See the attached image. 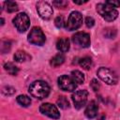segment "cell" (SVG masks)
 Listing matches in <instances>:
<instances>
[{
    "label": "cell",
    "instance_id": "obj_14",
    "mask_svg": "<svg viewBox=\"0 0 120 120\" xmlns=\"http://www.w3.org/2000/svg\"><path fill=\"white\" fill-rule=\"evenodd\" d=\"M64 62H65V55L63 53H57L56 55H54L51 59V65L53 68H56V67L61 66Z\"/></svg>",
    "mask_w": 120,
    "mask_h": 120
},
{
    "label": "cell",
    "instance_id": "obj_24",
    "mask_svg": "<svg viewBox=\"0 0 120 120\" xmlns=\"http://www.w3.org/2000/svg\"><path fill=\"white\" fill-rule=\"evenodd\" d=\"M2 92H3V94H5V95L10 96V95H12V94L15 93V89H14L13 87H10V86H6V87L3 88Z\"/></svg>",
    "mask_w": 120,
    "mask_h": 120
},
{
    "label": "cell",
    "instance_id": "obj_19",
    "mask_svg": "<svg viewBox=\"0 0 120 120\" xmlns=\"http://www.w3.org/2000/svg\"><path fill=\"white\" fill-rule=\"evenodd\" d=\"M4 68L6 69V71L10 74V75H16L19 71L18 68L13 64V63H10V62H8L4 65Z\"/></svg>",
    "mask_w": 120,
    "mask_h": 120
},
{
    "label": "cell",
    "instance_id": "obj_6",
    "mask_svg": "<svg viewBox=\"0 0 120 120\" xmlns=\"http://www.w3.org/2000/svg\"><path fill=\"white\" fill-rule=\"evenodd\" d=\"M82 24V15L79 11H72L66 22V28L68 31L77 30Z\"/></svg>",
    "mask_w": 120,
    "mask_h": 120
},
{
    "label": "cell",
    "instance_id": "obj_9",
    "mask_svg": "<svg viewBox=\"0 0 120 120\" xmlns=\"http://www.w3.org/2000/svg\"><path fill=\"white\" fill-rule=\"evenodd\" d=\"M39 111L42 114L52 118V119H58L60 118V112L55 105H52L51 103H43L39 107Z\"/></svg>",
    "mask_w": 120,
    "mask_h": 120
},
{
    "label": "cell",
    "instance_id": "obj_23",
    "mask_svg": "<svg viewBox=\"0 0 120 120\" xmlns=\"http://www.w3.org/2000/svg\"><path fill=\"white\" fill-rule=\"evenodd\" d=\"M64 23H65V22H64V18H63L62 16H58V17L55 18V20H54V24L56 25V27H58V28L63 27V26H64Z\"/></svg>",
    "mask_w": 120,
    "mask_h": 120
},
{
    "label": "cell",
    "instance_id": "obj_3",
    "mask_svg": "<svg viewBox=\"0 0 120 120\" xmlns=\"http://www.w3.org/2000/svg\"><path fill=\"white\" fill-rule=\"evenodd\" d=\"M97 74H98V77L101 81H103L104 82H106L107 84H110V85L115 84L118 81V77H117L116 73L108 68H103V67L100 68L98 70Z\"/></svg>",
    "mask_w": 120,
    "mask_h": 120
},
{
    "label": "cell",
    "instance_id": "obj_2",
    "mask_svg": "<svg viewBox=\"0 0 120 120\" xmlns=\"http://www.w3.org/2000/svg\"><path fill=\"white\" fill-rule=\"evenodd\" d=\"M97 11L107 22H112L118 16V11L114 8L107 5L106 3L105 4H102V3L98 4L97 5Z\"/></svg>",
    "mask_w": 120,
    "mask_h": 120
},
{
    "label": "cell",
    "instance_id": "obj_12",
    "mask_svg": "<svg viewBox=\"0 0 120 120\" xmlns=\"http://www.w3.org/2000/svg\"><path fill=\"white\" fill-rule=\"evenodd\" d=\"M98 106L95 100H91L88 105L86 106V109L84 111L85 116L89 119L95 118L98 115Z\"/></svg>",
    "mask_w": 120,
    "mask_h": 120
},
{
    "label": "cell",
    "instance_id": "obj_18",
    "mask_svg": "<svg viewBox=\"0 0 120 120\" xmlns=\"http://www.w3.org/2000/svg\"><path fill=\"white\" fill-rule=\"evenodd\" d=\"M79 64H80V66H81L82 68H84V69H90L91 67H92L93 62H92V59H91L90 57L85 56V57H82V58L80 59Z\"/></svg>",
    "mask_w": 120,
    "mask_h": 120
},
{
    "label": "cell",
    "instance_id": "obj_8",
    "mask_svg": "<svg viewBox=\"0 0 120 120\" xmlns=\"http://www.w3.org/2000/svg\"><path fill=\"white\" fill-rule=\"evenodd\" d=\"M72 41L75 45L81 48H87L90 46L91 40L89 34L85 32H78L72 36Z\"/></svg>",
    "mask_w": 120,
    "mask_h": 120
},
{
    "label": "cell",
    "instance_id": "obj_1",
    "mask_svg": "<svg viewBox=\"0 0 120 120\" xmlns=\"http://www.w3.org/2000/svg\"><path fill=\"white\" fill-rule=\"evenodd\" d=\"M28 91L32 97L38 99H43L50 94V86L44 81H35L30 84Z\"/></svg>",
    "mask_w": 120,
    "mask_h": 120
},
{
    "label": "cell",
    "instance_id": "obj_22",
    "mask_svg": "<svg viewBox=\"0 0 120 120\" xmlns=\"http://www.w3.org/2000/svg\"><path fill=\"white\" fill-rule=\"evenodd\" d=\"M68 1H63V0H58V1H53L52 2V5L58 8H65L67 6H68Z\"/></svg>",
    "mask_w": 120,
    "mask_h": 120
},
{
    "label": "cell",
    "instance_id": "obj_11",
    "mask_svg": "<svg viewBox=\"0 0 120 120\" xmlns=\"http://www.w3.org/2000/svg\"><path fill=\"white\" fill-rule=\"evenodd\" d=\"M71 98H72L75 108L81 109L86 104L87 98H88V92L86 90H78L72 94Z\"/></svg>",
    "mask_w": 120,
    "mask_h": 120
},
{
    "label": "cell",
    "instance_id": "obj_25",
    "mask_svg": "<svg viewBox=\"0 0 120 120\" xmlns=\"http://www.w3.org/2000/svg\"><path fill=\"white\" fill-rule=\"evenodd\" d=\"M99 82H98V80H96V79H93L92 81H91V82H90V87L92 88V90H94V91H98V89H99Z\"/></svg>",
    "mask_w": 120,
    "mask_h": 120
},
{
    "label": "cell",
    "instance_id": "obj_17",
    "mask_svg": "<svg viewBox=\"0 0 120 120\" xmlns=\"http://www.w3.org/2000/svg\"><path fill=\"white\" fill-rule=\"evenodd\" d=\"M17 102L22 107H28L31 104V98L25 95H20L17 97Z\"/></svg>",
    "mask_w": 120,
    "mask_h": 120
},
{
    "label": "cell",
    "instance_id": "obj_10",
    "mask_svg": "<svg viewBox=\"0 0 120 120\" xmlns=\"http://www.w3.org/2000/svg\"><path fill=\"white\" fill-rule=\"evenodd\" d=\"M37 10L38 15L44 20H49L53 13L52 6L45 1H39L37 3Z\"/></svg>",
    "mask_w": 120,
    "mask_h": 120
},
{
    "label": "cell",
    "instance_id": "obj_21",
    "mask_svg": "<svg viewBox=\"0 0 120 120\" xmlns=\"http://www.w3.org/2000/svg\"><path fill=\"white\" fill-rule=\"evenodd\" d=\"M58 107H60L61 109H68L69 107V103H68V100L67 99L66 97H60L57 101H56Z\"/></svg>",
    "mask_w": 120,
    "mask_h": 120
},
{
    "label": "cell",
    "instance_id": "obj_26",
    "mask_svg": "<svg viewBox=\"0 0 120 120\" xmlns=\"http://www.w3.org/2000/svg\"><path fill=\"white\" fill-rule=\"evenodd\" d=\"M107 5L112 7V8H119L120 7V0H108L105 2Z\"/></svg>",
    "mask_w": 120,
    "mask_h": 120
},
{
    "label": "cell",
    "instance_id": "obj_27",
    "mask_svg": "<svg viewBox=\"0 0 120 120\" xmlns=\"http://www.w3.org/2000/svg\"><path fill=\"white\" fill-rule=\"evenodd\" d=\"M95 24V20L92 18V17H86L85 18V25L87 27H92L93 25Z\"/></svg>",
    "mask_w": 120,
    "mask_h": 120
},
{
    "label": "cell",
    "instance_id": "obj_13",
    "mask_svg": "<svg viewBox=\"0 0 120 120\" xmlns=\"http://www.w3.org/2000/svg\"><path fill=\"white\" fill-rule=\"evenodd\" d=\"M70 47V43H69V39L67 38H61L57 40L56 42V48L58 51H60L61 52H66L69 50Z\"/></svg>",
    "mask_w": 120,
    "mask_h": 120
},
{
    "label": "cell",
    "instance_id": "obj_28",
    "mask_svg": "<svg viewBox=\"0 0 120 120\" xmlns=\"http://www.w3.org/2000/svg\"><path fill=\"white\" fill-rule=\"evenodd\" d=\"M73 2H74L75 4H77V5H82V4L86 3V2H87V0H84V1H78V0H74Z\"/></svg>",
    "mask_w": 120,
    "mask_h": 120
},
{
    "label": "cell",
    "instance_id": "obj_15",
    "mask_svg": "<svg viewBox=\"0 0 120 120\" xmlns=\"http://www.w3.org/2000/svg\"><path fill=\"white\" fill-rule=\"evenodd\" d=\"M71 78L73 79V81L78 83V84H81L84 82V75L80 71V70H73L71 71Z\"/></svg>",
    "mask_w": 120,
    "mask_h": 120
},
{
    "label": "cell",
    "instance_id": "obj_5",
    "mask_svg": "<svg viewBox=\"0 0 120 120\" xmlns=\"http://www.w3.org/2000/svg\"><path fill=\"white\" fill-rule=\"evenodd\" d=\"M13 24L19 32L23 33L30 26V19L26 13L21 12V13L17 14L15 16V18L13 19Z\"/></svg>",
    "mask_w": 120,
    "mask_h": 120
},
{
    "label": "cell",
    "instance_id": "obj_20",
    "mask_svg": "<svg viewBox=\"0 0 120 120\" xmlns=\"http://www.w3.org/2000/svg\"><path fill=\"white\" fill-rule=\"evenodd\" d=\"M4 6L6 8V10L8 12H15L18 10V5L14 1H6L4 3Z\"/></svg>",
    "mask_w": 120,
    "mask_h": 120
},
{
    "label": "cell",
    "instance_id": "obj_16",
    "mask_svg": "<svg viewBox=\"0 0 120 120\" xmlns=\"http://www.w3.org/2000/svg\"><path fill=\"white\" fill-rule=\"evenodd\" d=\"M14 59H15V61L22 63V62H24V61L30 59V56L24 51H17L14 54Z\"/></svg>",
    "mask_w": 120,
    "mask_h": 120
},
{
    "label": "cell",
    "instance_id": "obj_7",
    "mask_svg": "<svg viewBox=\"0 0 120 120\" xmlns=\"http://www.w3.org/2000/svg\"><path fill=\"white\" fill-rule=\"evenodd\" d=\"M57 82H58V86L64 91H68V92L75 91V89L77 87V83L73 81L71 76H68V75L60 76L58 78Z\"/></svg>",
    "mask_w": 120,
    "mask_h": 120
},
{
    "label": "cell",
    "instance_id": "obj_4",
    "mask_svg": "<svg viewBox=\"0 0 120 120\" xmlns=\"http://www.w3.org/2000/svg\"><path fill=\"white\" fill-rule=\"evenodd\" d=\"M28 41L33 44V45H37V46H41L45 43L46 38L45 35L43 33V31L41 30V28L39 27H33L29 34H28Z\"/></svg>",
    "mask_w": 120,
    "mask_h": 120
}]
</instances>
